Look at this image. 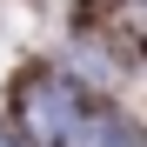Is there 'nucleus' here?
<instances>
[{
    "mask_svg": "<svg viewBox=\"0 0 147 147\" xmlns=\"http://www.w3.org/2000/svg\"><path fill=\"white\" fill-rule=\"evenodd\" d=\"M80 114H87V100H80L67 80H54V74L27 80V94H20V120H27V134H34L40 147H60Z\"/></svg>",
    "mask_w": 147,
    "mask_h": 147,
    "instance_id": "nucleus-1",
    "label": "nucleus"
},
{
    "mask_svg": "<svg viewBox=\"0 0 147 147\" xmlns=\"http://www.w3.org/2000/svg\"><path fill=\"white\" fill-rule=\"evenodd\" d=\"M60 147H147V140H140L120 114H80V120H74V134H67Z\"/></svg>",
    "mask_w": 147,
    "mask_h": 147,
    "instance_id": "nucleus-2",
    "label": "nucleus"
},
{
    "mask_svg": "<svg viewBox=\"0 0 147 147\" xmlns=\"http://www.w3.org/2000/svg\"><path fill=\"white\" fill-rule=\"evenodd\" d=\"M0 147H7V140H0Z\"/></svg>",
    "mask_w": 147,
    "mask_h": 147,
    "instance_id": "nucleus-3",
    "label": "nucleus"
}]
</instances>
